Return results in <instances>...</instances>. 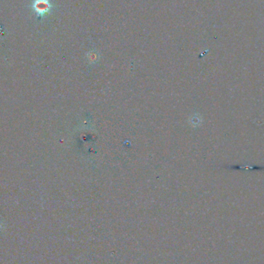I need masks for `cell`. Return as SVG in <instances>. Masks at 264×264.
<instances>
[{
	"mask_svg": "<svg viewBox=\"0 0 264 264\" xmlns=\"http://www.w3.org/2000/svg\"><path fill=\"white\" fill-rule=\"evenodd\" d=\"M33 8L39 16H44L50 12L52 5L49 0H35Z\"/></svg>",
	"mask_w": 264,
	"mask_h": 264,
	"instance_id": "cell-1",
	"label": "cell"
}]
</instances>
